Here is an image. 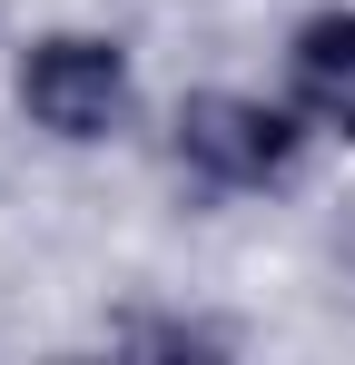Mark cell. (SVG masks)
<instances>
[{"label":"cell","mask_w":355,"mask_h":365,"mask_svg":"<svg viewBox=\"0 0 355 365\" xmlns=\"http://www.w3.org/2000/svg\"><path fill=\"white\" fill-rule=\"evenodd\" d=\"M296 148H306V128H296L287 109H267V99L207 89V99L178 109V158H187L207 187H277L296 168Z\"/></svg>","instance_id":"1"},{"label":"cell","mask_w":355,"mask_h":365,"mask_svg":"<svg viewBox=\"0 0 355 365\" xmlns=\"http://www.w3.org/2000/svg\"><path fill=\"white\" fill-rule=\"evenodd\" d=\"M20 109L50 138H109L128 119V60H118V40H79V30L40 40L20 60Z\"/></svg>","instance_id":"2"},{"label":"cell","mask_w":355,"mask_h":365,"mask_svg":"<svg viewBox=\"0 0 355 365\" xmlns=\"http://www.w3.org/2000/svg\"><path fill=\"white\" fill-rule=\"evenodd\" d=\"M296 99H306V119L355 138V10H316L296 30Z\"/></svg>","instance_id":"3"},{"label":"cell","mask_w":355,"mask_h":365,"mask_svg":"<svg viewBox=\"0 0 355 365\" xmlns=\"http://www.w3.org/2000/svg\"><path fill=\"white\" fill-rule=\"evenodd\" d=\"M118 346H138V356H217L227 336L217 326H118Z\"/></svg>","instance_id":"4"}]
</instances>
